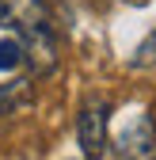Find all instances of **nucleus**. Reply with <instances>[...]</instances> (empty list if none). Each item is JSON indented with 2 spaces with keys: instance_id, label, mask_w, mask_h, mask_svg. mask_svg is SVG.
I'll return each instance as SVG.
<instances>
[{
  "instance_id": "1",
  "label": "nucleus",
  "mask_w": 156,
  "mask_h": 160,
  "mask_svg": "<svg viewBox=\"0 0 156 160\" xmlns=\"http://www.w3.org/2000/svg\"><path fill=\"white\" fill-rule=\"evenodd\" d=\"M107 114H110L107 99H88L76 114V141H80L88 160L103 156V149H107Z\"/></svg>"
},
{
  "instance_id": "2",
  "label": "nucleus",
  "mask_w": 156,
  "mask_h": 160,
  "mask_svg": "<svg viewBox=\"0 0 156 160\" xmlns=\"http://www.w3.org/2000/svg\"><path fill=\"white\" fill-rule=\"evenodd\" d=\"M114 149L122 160H156V126L149 114L129 118L126 130L114 137Z\"/></svg>"
},
{
  "instance_id": "3",
  "label": "nucleus",
  "mask_w": 156,
  "mask_h": 160,
  "mask_svg": "<svg viewBox=\"0 0 156 160\" xmlns=\"http://www.w3.org/2000/svg\"><path fill=\"white\" fill-rule=\"evenodd\" d=\"M0 27H12L19 38L46 27V4L42 0H0Z\"/></svg>"
},
{
  "instance_id": "4",
  "label": "nucleus",
  "mask_w": 156,
  "mask_h": 160,
  "mask_svg": "<svg viewBox=\"0 0 156 160\" xmlns=\"http://www.w3.org/2000/svg\"><path fill=\"white\" fill-rule=\"evenodd\" d=\"M19 42H23V61H31V65H34V72H50V69L57 65V46H53L50 27L31 31V34L19 38Z\"/></svg>"
},
{
  "instance_id": "5",
  "label": "nucleus",
  "mask_w": 156,
  "mask_h": 160,
  "mask_svg": "<svg viewBox=\"0 0 156 160\" xmlns=\"http://www.w3.org/2000/svg\"><path fill=\"white\" fill-rule=\"evenodd\" d=\"M23 65V42L19 38H0V72H12Z\"/></svg>"
},
{
  "instance_id": "6",
  "label": "nucleus",
  "mask_w": 156,
  "mask_h": 160,
  "mask_svg": "<svg viewBox=\"0 0 156 160\" xmlns=\"http://www.w3.org/2000/svg\"><path fill=\"white\" fill-rule=\"evenodd\" d=\"M129 65H133V69H152V65H156V27L145 34V42L137 46V53L129 57Z\"/></svg>"
}]
</instances>
